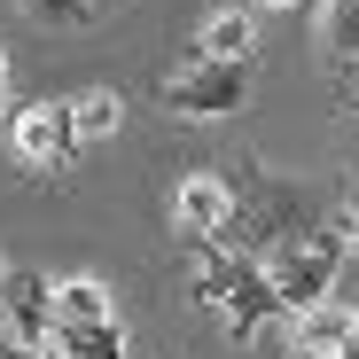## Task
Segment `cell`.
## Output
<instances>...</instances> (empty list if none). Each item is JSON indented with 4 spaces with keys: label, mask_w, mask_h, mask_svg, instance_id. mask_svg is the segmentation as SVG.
I'll list each match as a JSON object with an SVG mask.
<instances>
[{
    "label": "cell",
    "mask_w": 359,
    "mask_h": 359,
    "mask_svg": "<svg viewBox=\"0 0 359 359\" xmlns=\"http://www.w3.org/2000/svg\"><path fill=\"white\" fill-rule=\"evenodd\" d=\"M196 297L211 313H226V336H258L273 313H281V297H273V273L243 250H211L196 266Z\"/></svg>",
    "instance_id": "1"
},
{
    "label": "cell",
    "mask_w": 359,
    "mask_h": 359,
    "mask_svg": "<svg viewBox=\"0 0 359 359\" xmlns=\"http://www.w3.org/2000/svg\"><path fill=\"white\" fill-rule=\"evenodd\" d=\"M273 297H281V313H320L328 305V289H336V273H344V234L336 226H313V234H297V243H281L273 250Z\"/></svg>",
    "instance_id": "2"
},
{
    "label": "cell",
    "mask_w": 359,
    "mask_h": 359,
    "mask_svg": "<svg viewBox=\"0 0 359 359\" xmlns=\"http://www.w3.org/2000/svg\"><path fill=\"white\" fill-rule=\"evenodd\" d=\"M164 102L180 117H234V109L250 102V71L243 63H203V55H196L188 71L164 79Z\"/></svg>",
    "instance_id": "3"
},
{
    "label": "cell",
    "mask_w": 359,
    "mask_h": 359,
    "mask_svg": "<svg viewBox=\"0 0 359 359\" xmlns=\"http://www.w3.org/2000/svg\"><path fill=\"white\" fill-rule=\"evenodd\" d=\"M0 313H8V344H24V351H39L55 328H63V313H55V281H39L24 266L0 281Z\"/></svg>",
    "instance_id": "4"
},
{
    "label": "cell",
    "mask_w": 359,
    "mask_h": 359,
    "mask_svg": "<svg viewBox=\"0 0 359 359\" xmlns=\"http://www.w3.org/2000/svg\"><path fill=\"white\" fill-rule=\"evenodd\" d=\"M16 149H24V164H39V172H63V164L79 156L71 102H32V109L16 117Z\"/></svg>",
    "instance_id": "5"
},
{
    "label": "cell",
    "mask_w": 359,
    "mask_h": 359,
    "mask_svg": "<svg viewBox=\"0 0 359 359\" xmlns=\"http://www.w3.org/2000/svg\"><path fill=\"white\" fill-rule=\"evenodd\" d=\"M172 219H180V234H188V243L219 234V226H226V188H219V180H180V196H172Z\"/></svg>",
    "instance_id": "6"
},
{
    "label": "cell",
    "mask_w": 359,
    "mask_h": 359,
    "mask_svg": "<svg viewBox=\"0 0 359 359\" xmlns=\"http://www.w3.org/2000/svg\"><path fill=\"white\" fill-rule=\"evenodd\" d=\"M196 55H203V63H243V71H250V55H258V24H250L243 8H226V16L203 24Z\"/></svg>",
    "instance_id": "7"
},
{
    "label": "cell",
    "mask_w": 359,
    "mask_h": 359,
    "mask_svg": "<svg viewBox=\"0 0 359 359\" xmlns=\"http://www.w3.org/2000/svg\"><path fill=\"white\" fill-rule=\"evenodd\" d=\"M55 313H63V328H94V320H109V289H102L94 273L55 281Z\"/></svg>",
    "instance_id": "8"
},
{
    "label": "cell",
    "mask_w": 359,
    "mask_h": 359,
    "mask_svg": "<svg viewBox=\"0 0 359 359\" xmlns=\"http://www.w3.org/2000/svg\"><path fill=\"white\" fill-rule=\"evenodd\" d=\"M55 344H63V359H126V336H117V320H94V328H55Z\"/></svg>",
    "instance_id": "9"
},
{
    "label": "cell",
    "mask_w": 359,
    "mask_h": 359,
    "mask_svg": "<svg viewBox=\"0 0 359 359\" xmlns=\"http://www.w3.org/2000/svg\"><path fill=\"white\" fill-rule=\"evenodd\" d=\"M71 126H79V149H86V141H109V133H117V94H109V86L79 94V102H71Z\"/></svg>",
    "instance_id": "10"
},
{
    "label": "cell",
    "mask_w": 359,
    "mask_h": 359,
    "mask_svg": "<svg viewBox=\"0 0 359 359\" xmlns=\"http://www.w3.org/2000/svg\"><path fill=\"white\" fill-rule=\"evenodd\" d=\"M351 336H359V313H336V305L305 313V351H344Z\"/></svg>",
    "instance_id": "11"
},
{
    "label": "cell",
    "mask_w": 359,
    "mask_h": 359,
    "mask_svg": "<svg viewBox=\"0 0 359 359\" xmlns=\"http://www.w3.org/2000/svg\"><path fill=\"white\" fill-rule=\"evenodd\" d=\"M328 55H359V0H328Z\"/></svg>",
    "instance_id": "12"
},
{
    "label": "cell",
    "mask_w": 359,
    "mask_h": 359,
    "mask_svg": "<svg viewBox=\"0 0 359 359\" xmlns=\"http://www.w3.org/2000/svg\"><path fill=\"white\" fill-rule=\"evenodd\" d=\"M39 24H94V0H24Z\"/></svg>",
    "instance_id": "13"
},
{
    "label": "cell",
    "mask_w": 359,
    "mask_h": 359,
    "mask_svg": "<svg viewBox=\"0 0 359 359\" xmlns=\"http://www.w3.org/2000/svg\"><path fill=\"white\" fill-rule=\"evenodd\" d=\"M0 359H47V351H24V344H8V351H0Z\"/></svg>",
    "instance_id": "14"
},
{
    "label": "cell",
    "mask_w": 359,
    "mask_h": 359,
    "mask_svg": "<svg viewBox=\"0 0 359 359\" xmlns=\"http://www.w3.org/2000/svg\"><path fill=\"white\" fill-rule=\"evenodd\" d=\"M0 109H8V63H0Z\"/></svg>",
    "instance_id": "15"
},
{
    "label": "cell",
    "mask_w": 359,
    "mask_h": 359,
    "mask_svg": "<svg viewBox=\"0 0 359 359\" xmlns=\"http://www.w3.org/2000/svg\"><path fill=\"white\" fill-rule=\"evenodd\" d=\"M336 359H359V336H351V344H344V351H336Z\"/></svg>",
    "instance_id": "16"
},
{
    "label": "cell",
    "mask_w": 359,
    "mask_h": 359,
    "mask_svg": "<svg viewBox=\"0 0 359 359\" xmlns=\"http://www.w3.org/2000/svg\"><path fill=\"white\" fill-rule=\"evenodd\" d=\"M258 8H297V0H258Z\"/></svg>",
    "instance_id": "17"
},
{
    "label": "cell",
    "mask_w": 359,
    "mask_h": 359,
    "mask_svg": "<svg viewBox=\"0 0 359 359\" xmlns=\"http://www.w3.org/2000/svg\"><path fill=\"white\" fill-rule=\"evenodd\" d=\"M305 359H336V351H305Z\"/></svg>",
    "instance_id": "18"
},
{
    "label": "cell",
    "mask_w": 359,
    "mask_h": 359,
    "mask_svg": "<svg viewBox=\"0 0 359 359\" xmlns=\"http://www.w3.org/2000/svg\"><path fill=\"white\" fill-rule=\"evenodd\" d=\"M0 328H8V313H0Z\"/></svg>",
    "instance_id": "19"
}]
</instances>
